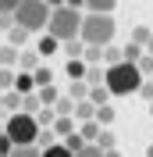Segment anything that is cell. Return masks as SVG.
<instances>
[{"label":"cell","instance_id":"cell-1","mask_svg":"<svg viewBox=\"0 0 153 157\" xmlns=\"http://www.w3.org/2000/svg\"><path fill=\"white\" fill-rule=\"evenodd\" d=\"M143 82H146V75L139 71V64H132V61L107 64V86H110L114 97H132V93L143 89Z\"/></svg>","mask_w":153,"mask_h":157},{"label":"cell","instance_id":"cell-2","mask_svg":"<svg viewBox=\"0 0 153 157\" xmlns=\"http://www.w3.org/2000/svg\"><path fill=\"white\" fill-rule=\"evenodd\" d=\"M114 32H118L114 14L89 11V14H86V21H82V39H86L89 47H110V43H114Z\"/></svg>","mask_w":153,"mask_h":157},{"label":"cell","instance_id":"cell-3","mask_svg":"<svg viewBox=\"0 0 153 157\" xmlns=\"http://www.w3.org/2000/svg\"><path fill=\"white\" fill-rule=\"evenodd\" d=\"M82 21H86L82 11H75V7H54L47 32H54L61 43H68V39H78V36H82Z\"/></svg>","mask_w":153,"mask_h":157},{"label":"cell","instance_id":"cell-4","mask_svg":"<svg viewBox=\"0 0 153 157\" xmlns=\"http://www.w3.org/2000/svg\"><path fill=\"white\" fill-rule=\"evenodd\" d=\"M39 132H43V125H39L36 114H29V111L11 114V118H7V125H4V136L14 139V147H29V143H36Z\"/></svg>","mask_w":153,"mask_h":157},{"label":"cell","instance_id":"cell-5","mask_svg":"<svg viewBox=\"0 0 153 157\" xmlns=\"http://www.w3.org/2000/svg\"><path fill=\"white\" fill-rule=\"evenodd\" d=\"M50 14H54V7H50L47 0H25V4L14 11V21L25 25L29 32H43L50 25Z\"/></svg>","mask_w":153,"mask_h":157},{"label":"cell","instance_id":"cell-6","mask_svg":"<svg viewBox=\"0 0 153 157\" xmlns=\"http://www.w3.org/2000/svg\"><path fill=\"white\" fill-rule=\"evenodd\" d=\"M61 47H64V43H61V39L54 36V32H43V36H39V43H36V50H39V57H50V54H57Z\"/></svg>","mask_w":153,"mask_h":157},{"label":"cell","instance_id":"cell-7","mask_svg":"<svg viewBox=\"0 0 153 157\" xmlns=\"http://www.w3.org/2000/svg\"><path fill=\"white\" fill-rule=\"evenodd\" d=\"M61 50H64V54H68V61H71V57H86L89 43H86V39H82V36H78V39H68V43H64V47H61Z\"/></svg>","mask_w":153,"mask_h":157},{"label":"cell","instance_id":"cell-8","mask_svg":"<svg viewBox=\"0 0 153 157\" xmlns=\"http://www.w3.org/2000/svg\"><path fill=\"white\" fill-rule=\"evenodd\" d=\"M14 61H21L18 47H14V43H4V47H0V68H14Z\"/></svg>","mask_w":153,"mask_h":157},{"label":"cell","instance_id":"cell-9","mask_svg":"<svg viewBox=\"0 0 153 157\" xmlns=\"http://www.w3.org/2000/svg\"><path fill=\"white\" fill-rule=\"evenodd\" d=\"M78 132H82V136H86V143H96V139L103 136V125H100V121H82V125H78Z\"/></svg>","mask_w":153,"mask_h":157},{"label":"cell","instance_id":"cell-10","mask_svg":"<svg viewBox=\"0 0 153 157\" xmlns=\"http://www.w3.org/2000/svg\"><path fill=\"white\" fill-rule=\"evenodd\" d=\"M75 107H78V100H75V97H61L57 104H54L57 118H75Z\"/></svg>","mask_w":153,"mask_h":157},{"label":"cell","instance_id":"cell-11","mask_svg":"<svg viewBox=\"0 0 153 157\" xmlns=\"http://www.w3.org/2000/svg\"><path fill=\"white\" fill-rule=\"evenodd\" d=\"M110 97H114V93H110V86H107V82H103V86H93V89H89V100H93L96 107L110 104Z\"/></svg>","mask_w":153,"mask_h":157},{"label":"cell","instance_id":"cell-12","mask_svg":"<svg viewBox=\"0 0 153 157\" xmlns=\"http://www.w3.org/2000/svg\"><path fill=\"white\" fill-rule=\"evenodd\" d=\"M78 118H57V121H54V132H57L61 139H68L71 136V132H78V125H75Z\"/></svg>","mask_w":153,"mask_h":157},{"label":"cell","instance_id":"cell-13","mask_svg":"<svg viewBox=\"0 0 153 157\" xmlns=\"http://www.w3.org/2000/svg\"><path fill=\"white\" fill-rule=\"evenodd\" d=\"M14 89H18V93H25V97H29L32 89H39V86H36V75H32V71H21V75L14 78Z\"/></svg>","mask_w":153,"mask_h":157},{"label":"cell","instance_id":"cell-14","mask_svg":"<svg viewBox=\"0 0 153 157\" xmlns=\"http://www.w3.org/2000/svg\"><path fill=\"white\" fill-rule=\"evenodd\" d=\"M64 71H68L71 78H86V71H89V61H86V57H71Z\"/></svg>","mask_w":153,"mask_h":157},{"label":"cell","instance_id":"cell-15","mask_svg":"<svg viewBox=\"0 0 153 157\" xmlns=\"http://www.w3.org/2000/svg\"><path fill=\"white\" fill-rule=\"evenodd\" d=\"M96 111H100V107H96L93 100H78V107H75V118H78V121H93V118H96Z\"/></svg>","mask_w":153,"mask_h":157},{"label":"cell","instance_id":"cell-16","mask_svg":"<svg viewBox=\"0 0 153 157\" xmlns=\"http://www.w3.org/2000/svg\"><path fill=\"white\" fill-rule=\"evenodd\" d=\"M89 82L86 78H71V89H68V97H75V100H89Z\"/></svg>","mask_w":153,"mask_h":157},{"label":"cell","instance_id":"cell-17","mask_svg":"<svg viewBox=\"0 0 153 157\" xmlns=\"http://www.w3.org/2000/svg\"><path fill=\"white\" fill-rule=\"evenodd\" d=\"M39 61H43V57H39V50H21V61H18V64H21V71H36Z\"/></svg>","mask_w":153,"mask_h":157},{"label":"cell","instance_id":"cell-18","mask_svg":"<svg viewBox=\"0 0 153 157\" xmlns=\"http://www.w3.org/2000/svg\"><path fill=\"white\" fill-rule=\"evenodd\" d=\"M150 39H153V29H150V25H132V43L150 47Z\"/></svg>","mask_w":153,"mask_h":157},{"label":"cell","instance_id":"cell-19","mask_svg":"<svg viewBox=\"0 0 153 157\" xmlns=\"http://www.w3.org/2000/svg\"><path fill=\"white\" fill-rule=\"evenodd\" d=\"M86 7L89 11H100V14H114L118 0H86Z\"/></svg>","mask_w":153,"mask_h":157},{"label":"cell","instance_id":"cell-20","mask_svg":"<svg viewBox=\"0 0 153 157\" xmlns=\"http://www.w3.org/2000/svg\"><path fill=\"white\" fill-rule=\"evenodd\" d=\"M36 121H39L43 128H54V121H57V111H54V107H39V111H36Z\"/></svg>","mask_w":153,"mask_h":157},{"label":"cell","instance_id":"cell-21","mask_svg":"<svg viewBox=\"0 0 153 157\" xmlns=\"http://www.w3.org/2000/svg\"><path fill=\"white\" fill-rule=\"evenodd\" d=\"M125 61V47H114V43H110V47L103 50V64H121Z\"/></svg>","mask_w":153,"mask_h":157},{"label":"cell","instance_id":"cell-22","mask_svg":"<svg viewBox=\"0 0 153 157\" xmlns=\"http://www.w3.org/2000/svg\"><path fill=\"white\" fill-rule=\"evenodd\" d=\"M32 75H36V86H39V89H43V86H54V71H50L47 64H39Z\"/></svg>","mask_w":153,"mask_h":157},{"label":"cell","instance_id":"cell-23","mask_svg":"<svg viewBox=\"0 0 153 157\" xmlns=\"http://www.w3.org/2000/svg\"><path fill=\"white\" fill-rule=\"evenodd\" d=\"M29 39V29L25 25H14V29H7V43H14V47H21Z\"/></svg>","mask_w":153,"mask_h":157},{"label":"cell","instance_id":"cell-24","mask_svg":"<svg viewBox=\"0 0 153 157\" xmlns=\"http://www.w3.org/2000/svg\"><path fill=\"white\" fill-rule=\"evenodd\" d=\"M11 157H43V147L39 143H29V147H14Z\"/></svg>","mask_w":153,"mask_h":157},{"label":"cell","instance_id":"cell-25","mask_svg":"<svg viewBox=\"0 0 153 157\" xmlns=\"http://www.w3.org/2000/svg\"><path fill=\"white\" fill-rule=\"evenodd\" d=\"M39 100H43V107H54V104L61 100V93L54 86H43V89H39Z\"/></svg>","mask_w":153,"mask_h":157},{"label":"cell","instance_id":"cell-26","mask_svg":"<svg viewBox=\"0 0 153 157\" xmlns=\"http://www.w3.org/2000/svg\"><path fill=\"white\" fill-rule=\"evenodd\" d=\"M64 147H68V150H71V154H78V150L86 147V136H82V132H71V136H68V139H64Z\"/></svg>","mask_w":153,"mask_h":157},{"label":"cell","instance_id":"cell-27","mask_svg":"<svg viewBox=\"0 0 153 157\" xmlns=\"http://www.w3.org/2000/svg\"><path fill=\"white\" fill-rule=\"evenodd\" d=\"M96 121H100L103 128H110V121H114V107H110V104H103V107L96 111Z\"/></svg>","mask_w":153,"mask_h":157},{"label":"cell","instance_id":"cell-28","mask_svg":"<svg viewBox=\"0 0 153 157\" xmlns=\"http://www.w3.org/2000/svg\"><path fill=\"white\" fill-rule=\"evenodd\" d=\"M43 157H75V154H71L64 143H54V147H47V150H43Z\"/></svg>","mask_w":153,"mask_h":157},{"label":"cell","instance_id":"cell-29","mask_svg":"<svg viewBox=\"0 0 153 157\" xmlns=\"http://www.w3.org/2000/svg\"><path fill=\"white\" fill-rule=\"evenodd\" d=\"M114 143H118V136L110 132V128H103V136L96 139V147H100V150H114Z\"/></svg>","mask_w":153,"mask_h":157},{"label":"cell","instance_id":"cell-30","mask_svg":"<svg viewBox=\"0 0 153 157\" xmlns=\"http://www.w3.org/2000/svg\"><path fill=\"white\" fill-rule=\"evenodd\" d=\"M139 71H143L146 78H153V54H150V50H146L143 57H139Z\"/></svg>","mask_w":153,"mask_h":157},{"label":"cell","instance_id":"cell-31","mask_svg":"<svg viewBox=\"0 0 153 157\" xmlns=\"http://www.w3.org/2000/svg\"><path fill=\"white\" fill-rule=\"evenodd\" d=\"M54 139H57V132H54V128H43V132H39V139H36V143H39V147H43V150H47V147H54Z\"/></svg>","mask_w":153,"mask_h":157},{"label":"cell","instance_id":"cell-32","mask_svg":"<svg viewBox=\"0 0 153 157\" xmlns=\"http://www.w3.org/2000/svg\"><path fill=\"white\" fill-rule=\"evenodd\" d=\"M0 86H4V93L14 89V71H11V68H0Z\"/></svg>","mask_w":153,"mask_h":157},{"label":"cell","instance_id":"cell-33","mask_svg":"<svg viewBox=\"0 0 153 157\" xmlns=\"http://www.w3.org/2000/svg\"><path fill=\"white\" fill-rule=\"evenodd\" d=\"M103 50L107 47H89L86 50V61H89V64H100V61H103Z\"/></svg>","mask_w":153,"mask_h":157},{"label":"cell","instance_id":"cell-34","mask_svg":"<svg viewBox=\"0 0 153 157\" xmlns=\"http://www.w3.org/2000/svg\"><path fill=\"white\" fill-rule=\"evenodd\" d=\"M75 157H103V150L96 147V143H86V147L78 150V154H75Z\"/></svg>","mask_w":153,"mask_h":157},{"label":"cell","instance_id":"cell-35","mask_svg":"<svg viewBox=\"0 0 153 157\" xmlns=\"http://www.w3.org/2000/svg\"><path fill=\"white\" fill-rule=\"evenodd\" d=\"M21 4H25V0H0V11H4V14H14Z\"/></svg>","mask_w":153,"mask_h":157},{"label":"cell","instance_id":"cell-36","mask_svg":"<svg viewBox=\"0 0 153 157\" xmlns=\"http://www.w3.org/2000/svg\"><path fill=\"white\" fill-rule=\"evenodd\" d=\"M68 7H75V11H82V7H86V0H68Z\"/></svg>","mask_w":153,"mask_h":157},{"label":"cell","instance_id":"cell-37","mask_svg":"<svg viewBox=\"0 0 153 157\" xmlns=\"http://www.w3.org/2000/svg\"><path fill=\"white\" fill-rule=\"evenodd\" d=\"M50 7H68V0H47Z\"/></svg>","mask_w":153,"mask_h":157},{"label":"cell","instance_id":"cell-38","mask_svg":"<svg viewBox=\"0 0 153 157\" xmlns=\"http://www.w3.org/2000/svg\"><path fill=\"white\" fill-rule=\"evenodd\" d=\"M103 157H121V154H118V150H103Z\"/></svg>","mask_w":153,"mask_h":157},{"label":"cell","instance_id":"cell-39","mask_svg":"<svg viewBox=\"0 0 153 157\" xmlns=\"http://www.w3.org/2000/svg\"><path fill=\"white\" fill-rule=\"evenodd\" d=\"M146 157H153V143H150V147H146Z\"/></svg>","mask_w":153,"mask_h":157},{"label":"cell","instance_id":"cell-40","mask_svg":"<svg viewBox=\"0 0 153 157\" xmlns=\"http://www.w3.org/2000/svg\"><path fill=\"white\" fill-rule=\"evenodd\" d=\"M146 50H150V54H153V39H150V47H146Z\"/></svg>","mask_w":153,"mask_h":157},{"label":"cell","instance_id":"cell-41","mask_svg":"<svg viewBox=\"0 0 153 157\" xmlns=\"http://www.w3.org/2000/svg\"><path fill=\"white\" fill-rule=\"evenodd\" d=\"M150 118H153V104H150Z\"/></svg>","mask_w":153,"mask_h":157}]
</instances>
